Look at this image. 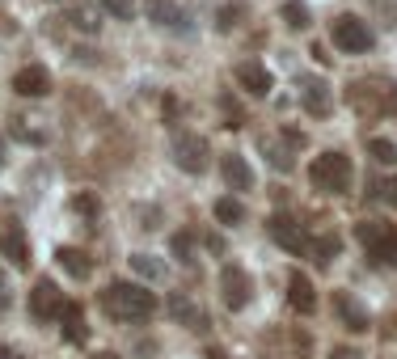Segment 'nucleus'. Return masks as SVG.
<instances>
[{"label": "nucleus", "instance_id": "obj_7", "mask_svg": "<svg viewBox=\"0 0 397 359\" xmlns=\"http://www.w3.org/2000/svg\"><path fill=\"white\" fill-rule=\"evenodd\" d=\"M220 296H225V304L233 308V313H241V308L254 300V279H250V271L237 267V262H229V267L220 271Z\"/></svg>", "mask_w": 397, "mask_h": 359}, {"label": "nucleus", "instance_id": "obj_33", "mask_svg": "<svg viewBox=\"0 0 397 359\" xmlns=\"http://www.w3.org/2000/svg\"><path fill=\"white\" fill-rule=\"evenodd\" d=\"M330 359H363V355H359L355 347H334V351H330Z\"/></svg>", "mask_w": 397, "mask_h": 359}, {"label": "nucleus", "instance_id": "obj_14", "mask_svg": "<svg viewBox=\"0 0 397 359\" xmlns=\"http://www.w3.org/2000/svg\"><path fill=\"white\" fill-rule=\"evenodd\" d=\"M237 85L245 93H254V98H266V93L275 89V81H270V72H266L262 59H241L237 64Z\"/></svg>", "mask_w": 397, "mask_h": 359}, {"label": "nucleus", "instance_id": "obj_31", "mask_svg": "<svg viewBox=\"0 0 397 359\" xmlns=\"http://www.w3.org/2000/svg\"><path fill=\"white\" fill-rule=\"evenodd\" d=\"M72 211H81L89 224H97V211H102V203H97L93 195H77V199H72Z\"/></svg>", "mask_w": 397, "mask_h": 359}, {"label": "nucleus", "instance_id": "obj_13", "mask_svg": "<svg viewBox=\"0 0 397 359\" xmlns=\"http://www.w3.org/2000/svg\"><path fill=\"white\" fill-rule=\"evenodd\" d=\"M13 93L17 98H47V93H51V72L42 64H26L13 77Z\"/></svg>", "mask_w": 397, "mask_h": 359}, {"label": "nucleus", "instance_id": "obj_3", "mask_svg": "<svg viewBox=\"0 0 397 359\" xmlns=\"http://www.w3.org/2000/svg\"><path fill=\"white\" fill-rule=\"evenodd\" d=\"M351 178H355L351 157L338 152V148H326L309 165V182H313V190H321V195H346V190H351Z\"/></svg>", "mask_w": 397, "mask_h": 359}, {"label": "nucleus", "instance_id": "obj_38", "mask_svg": "<svg viewBox=\"0 0 397 359\" xmlns=\"http://www.w3.org/2000/svg\"><path fill=\"white\" fill-rule=\"evenodd\" d=\"M0 359H17V355H13V351H0Z\"/></svg>", "mask_w": 397, "mask_h": 359}, {"label": "nucleus", "instance_id": "obj_22", "mask_svg": "<svg viewBox=\"0 0 397 359\" xmlns=\"http://www.w3.org/2000/svg\"><path fill=\"white\" fill-rule=\"evenodd\" d=\"M68 21L81 34H97V30H102V5H97V0H89V5H72L68 9Z\"/></svg>", "mask_w": 397, "mask_h": 359}, {"label": "nucleus", "instance_id": "obj_17", "mask_svg": "<svg viewBox=\"0 0 397 359\" xmlns=\"http://www.w3.org/2000/svg\"><path fill=\"white\" fill-rule=\"evenodd\" d=\"M287 300H292L296 313H313V308H317V287H313V279L300 275V271H292L287 275Z\"/></svg>", "mask_w": 397, "mask_h": 359}, {"label": "nucleus", "instance_id": "obj_10", "mask_svg": "<svg viewBox=\"0 0 397 359\" xmlns=\"http://www.w3.org/2000/svg\"><path fill=\"white\" fill-rule=\"evenodd\" d=\"M296 89H300V106H305L313 118H326V114H330L334 93H330V85L321 81V77H300V81H296Z\"/></svg>", "mask_w": 397, "mask_h": 359}, {"label": "nucleus", "instance_id": "obj_25", "mask_svg": "<svg viewBox=\"0 0 397 359\" xmlns=\"http://www.w3.org/2000/svg\"><path fill=\"white\" fill-rule=\"evenodd\" d=\"M131 271L144 275V279H165V262L153 258V254H131Z\"/></svg>", "mask_w": 397, "mask_h": 359}, {"label": "nucleus", "instance_id": "obj_39", "mask_svg": "<svg viewBox=\"0 0 397 359\" xmlns=\"http://www.w3.org/2000/svg\"><path fill=\"white\" fill-rule=\"evenodd\" d=\"M0 161H5V139H0Z\"/></svg>", "mask_w": 397, "mask_h": 359}, {"label": "nucleus", "instance_id": "obj_23", "mask_svg": "<svg viewBox=\"0 0 397 359\" xmlns=\"http://www.w3.org/2000/svg\"><path fill=\"white\" fill-rule=\"evenodd\" d=\"M169 250H173V258H178L182 267H194V262H198V237L190 228H182V232L169 237Z\"/></svg>", "mask_w": 397, "mask_h": 359}, {"label": "nucleus", "instance_id": "obj_19", "mask_svg": "<svg viewBox=\"0 0 397 359\" xmlns=\"http://www.w3.org/2000/svg\"><path fill=\"white\" fill-rule=\"evenodd\" d=\"M60 330H64V338L72 343V347H85V338H89V325H85V308L81 304H64L60 308Z\"/></svg>", "mask_w": 397, "mask_h": 359}, {"label": "nucleus", "instance_id": "obj_15", "mask_svg": "<svg viewBox=\"0 0 397 359\" xmlns=\"http://www.w3.org/2000/svg\"><path fill=\"white\" fill-rule=\"evenodd\" d=\"M148 21H153V26H161V30H178V34H186L190 30V17L173 5V0H148Z\"/></svg>", "mask_w": 397, "mask_h": 359}, {"label": "nucleus", "instance_id": "obj_32", "mask_svg": "<svg viewBox=\"0 0 397 359\" xmlns=\"http://www.w3.org/2000/svg\"><path fill=\"white\" fill-rule=\"evenodd\" d=\"M220 110H225V118H229L225 127H241V123H245V114H241V106H237V102H229V98H220Z\"/></svg>", "mask_w": 397, "mask_h": 359}, {"label": "nucleus", "instance_id": "obj_35", "mask_svg": "<svg viewBox=\"0 0 397 359\" xmlns=\"http://www.w3.org/2000/svg\"><path fill=\"white\" fill-rule=\"evenodd\" d=\"M203 359H229V355L220 351V347H207V355H203Z\"/></svg>", "mask_w": 397, "mask_h": 359}, {"label": "nucleus", "instance_id": "obj_16", "mask_svg": "<svg viewBox=\"0 0 397 359\" xmlns=\"http://www.w3.org/2000/svg\"><path fill=\"white\" fill-rule=\"evenodd\" d=\"M334 308H338V317H342V325L351 330V334H368V308H359V300L351 296V292H334Z\"/></svg>", "mask_w": 397, "mask_h": 359}, {"label": "nucleus", "instance_id": "obj_6", "mask_svg": "<svg viewBox=\"0 0 397 359\" xmlns=\"http://www.w3.org/2000/svg\"><path fill=\"white\" fill-rule=\"evenodd\" d=\"M330 38H334L338 51H346V55L372 51V30H368V21H359L355 13H342L334 26H330Z\"/></svg>", "mask_w": 397, "mask_h": 359}, {"label": "nucleus", "instance_id": "obj_20", "mask_svg": "<svg viewBox=\"0 0 397 359\" xmlns=\"http://www.w3.org/2000/svg\"><path fill=\"white\" fill-rule=\"evenodd\" d=\"M220 174H225V182H229V190H250L254 186V170H250V161L245 157H225L220 161Z\"/></svg>", "mask_w": 397, "mask_h": 359}, {"label": "nucleus", "instance_id": "obj_2", "mask_svg": "<svg viewBox=\"0 0 397 359\" xmlns=\"http://www.w3.org/2000/svg\"><path fill=\"white\" fill-rule=\"evenodd\" d=\"M346 102L359 118H389L397 114V85L389 81H351L346 85Z\"/></svg>", "mask_w": 397, "mask_h": 359}, {"label": "nucleus", "instance_id": "obj_27", "mask_svg": "<svg viewBox=\"0 0 397 359\" xmlns=\"http://www.w3.org/2000/svg\"><path fill=\"white\" fill-rule=\"evenodd\" d=\"M368 157L376 161V165H397V144L376 135V139H368Z\"/></svg>", "mask_w": 397, "mask_h": 359}, {"label": "nucleus", "instance_id": "obj_24", "mask_svg": "<svg viewBox=\"0 0 397 359\" xmlns=\"http://www.w3.org/2000/svg\"><path fill=\"white\" fill-rule=\"evenodd\" d=\"M262 152H266V161L270 165H275V170L279 174H292V148H283V144H275V139H262Z\"/></svg>", "mask_w": 397, "mask_h": 359}, {"label": "nucleus", "instance_id": "obj_9", "mask_svg": "<svg viewBox=\"0 0 397 359\" xmlns=\"http://www.w3.org/2000/svg\"><path fill=\"white\" fill-rule=\"evenodd\" d=\"M165 313L178 321V325L194 330V334H207V330H212V317H207V313H203V308H198L186 292H173V296L165 300Z\"/></svg>", "mask_w": 397, "mask_h": 359}, {"label": "nucleus", "instance_id": "obj_12", "mask_svg": "<svg viewBox=\"0 0 397 359\" xmlns=\"http://www.w3.org/2000/svg\"><path fill=\"white\" fill-rule=\"evenodd\" d=\"M0 258H9V267H17V271L30 267V241H26V228L21 224L0 228Z\"/></svg>", "mask_w": 397, "mask_h": 359}, {"label": "nucleus", "instance_id": "obj_8", "mask_svg": "<svg viewBox=\"0 0 397 359\" xmlns=\"http://www.w3.org/2000/svg\"><path fill=\"white\" fill-rule=\"evenodd\" d=\"M60 308H64V292L55 287V279H38L30 292V317L47 325V321H60Z\"/></svg>", "mask_w": 397, "mask_h": 359}, {"label": "nucleus", "instance_id": "obj_29", "mask_svg": "<svg viewBox=\"0 0 397 359\" xmlns=\"http://www.w3.org/2000/svg\"><path fill=\"white\" fill-rule=\"evenodd\" d=\"M241 17H245V5H225V9H220V21H216V26L229 34V30L241 26Z\"/></svg>", "mask_w": 397, "mask_h": 359}, {"label": "nucleus", "instance_id": "obj_36", "mask_svg": "<svg viewBox=\"0 0 397 359\" xmlns=\"http://www.w3.org/2000/svg\"><path fill=\"white\" fill-rule=\"evenodd\" d=\"M385 190H389V203H393V207H397V178H393V182H389V186H385Z\"/></svg>", "mask_w": 397, "mask_h": 359}, {"label": "nucleus", "instance_id": "obj_34", "mask_svg": "<svg viewBox=\"0 0 397 359\" xmlns=\"http://www.w3.org/2000/svg\"><path fill=\"white\" fill-rule=\"evenodd\" d=\"M9 308V283H5V275H0V313Z\"/></svg>", "mask_w": 397, "mask_h": 359}, {"label": "nucleus", "instance_id": "obj_5", "mask_svg": "<svg viewBox=\"0 0 397 359\" xmlns=\"http://www.w3.org/2000/svg\"><path fill=\"white\" fill-rule=\"evenodd\" d=\"M169 157H173V165H178L182 174H203L207 165H212V157H207V139L198 135V131H173V139H169Z\"/></svg>", "mask_w": 397, "mask_h": 359}, {"label": "nucleus", "instance_id": "obj_37", "mask_svg": "<svg viewBox=\"0 0 397 359\" xmlns=\"http://www.w3.org/2000/svg\"><path fill=\"white\" fill-rule=\"evenodd\" d=\"M93 359H118V355H114V351H97Z\"/></svg>", "mask_w": 397, "mask_h": 359}, {"label": "nucleus", "instance_id": "obj_21", "mask_svg": "<svg viewBox=\"0 0 397 359\" xmlns=\"http://www.w3.org/2000/svg\"><path fill=\"white\" fill-rule=\"evenodd\" d=\"M338 254H342L338 232H317V237H309V258L317 262V267H330Z\"/></svg>", "mask_w": 397, "mask_h": 359}, {"label": "nucleus", "instance_id": "obj_11", "mask_svg": "<svg viewBox=\"0 0 397 359\" xmlns=\"http://www.w3.org/2000/svg\"><path fill=\"white\" fill-rule=\"evenodd\" d=\"M266 228H270V237H275V241H279L287 254H305V258H309V232L296 224L292 215H270Z\"/></svg>", "mask_w": 397, "mask_h": 359}, {"label": "nucleus", "instance_id": "obj_28", "mask_svg": "<svg viewBox=\"0 0 397 359\" xmlns=\"http://www.w3.org/2000/svg\"><path fill=\"white\" fill-rule=\"evenodd\" d=\"M279 17L292 30H309V5H300V0H287V5L279 9Z\"/></svg>", "mask_w": 397, "mask_h": 359}, {"label": "nucleus", "instance_id": "obj_18", "mask_svg": "<svg viewBox=\"0 0 397 359\" xmlns=\"http://www.w3.org/2000/svg\"><path fill=\"white\" fill-rule=\"evenodd\" d=\"M55 262L64 267L68 279H89V275H93V258H89L85 250H77V245H60V250H55Z\"/></svg>", "mask_w": 397, "mask_h": 359}, {"label": "nucleus", "instance_id": "obj_26", "mask_svg": "<svg viewBox=\"0 0 397 359\" xmlns=\"http://www.w3.org/2000/svg\"><path fill=\"white\" fill-rule=\"evenodd\" d=\"M212 211H216V220L225 224V228H233V224H241V220H245V207H241L237 199H216V207H212Z\"/></svg>", "mask_w": 397, "mask_h": 359}, {"label": "nucleus", "instance_id": "obj_30", "mask_svg": "<svg viewBox=\"0 0 397 359\" xmlns=\"http://www.w3.org/2000/svg\"><path fill=\"white\" fill-rule=\"evenodd\" d=\"M97 5H102L110 17H118V21H131V17H136V5H131V0H97Z\"/></svg>", "mask_w": 397, "mask_h": 359}, {"label": "nucleus", "instance_id": "obj_1", "mask_svg": "<svg viewBox=\"0 0 397 359\" xmlns=\"http://www.w3.org/2000/svg\"><path fill=\"white\" fill-rule=\"evenodd\" d=\"M102 304H106V313L114 321H148L157 313V296L148 292V287L140 283H110L106 292H102Z\"/></svg>", "mask_w": 397, "mask_h": 359}, {"label": "nucleus", "instance_id": "obj_4", "mask_svg": "<svg viewBox=\"0 0 397 359\" xmlns=\"http://www.w3.org/2000/svg\"><path fill=\"white\" fill-rule=\"evenodd\" d=\"M355 237H359V245L368 250L372 262H397V228L385 224V220H359L355 224Z\"/></svg>", "mask_w": 397, "mask_h": 359}]
</instances>
